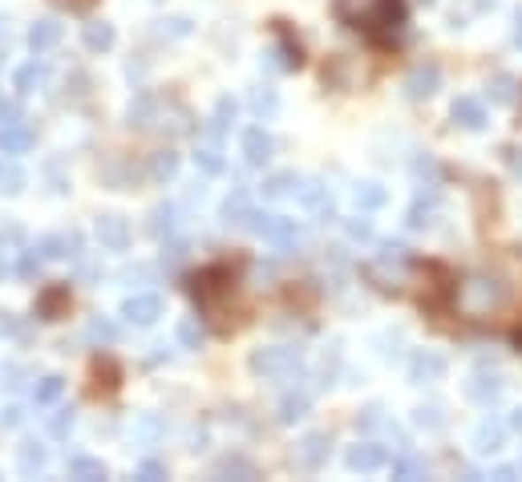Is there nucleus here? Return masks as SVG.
<instances>
[{
    "label": "nucleus",
    "instance_id": "obj_39",
    "mask_svg": "<svg viewBox=\"0 0 522 482\" xmlns=\"http://www.w3.org/2000/svg\"><path fill=\"white\" fill-rule=\"evenodd\" d=\"M514 86H518V81H514L510 73H498V78L490 81V102H498V106H510V102H514Z\"/></svg>",
    "mask_w": 522,
    "mask_h": 482
},
{
    "label": "nucleus",
    "instance_id": "obj_31",
    "mask_svg": "<svg viewBox=\"0 0 522 482\" xmlns=\"http://www.w3.org/2000/svg\"><path fill=\"white\" fill-rule=\"evenodd\" d=\"M81 41H86V49H94V53H105V49H114V25L94 20V25L81 29Z\"/></svg>",
    "mask_w": 522,
    "mask_h": 482
},
{
    "label": "nucleus",
    "instance_id": "obj_2",
    "mask_svg": "<svg viewBox=\"0 0 522 482\" xmlns=\"http://www.w3.org/2000/svg\"><path fill=\"white\" fill-rule=\"evenodd\" d=\"M126 118L138 130H158V134H174V138L195 130L190 110L182 106L179 97H162V94H138L130 102V110H126Z\"/></svg>",
    "mask_w": 522,
    "mask_h": 482
},
{
    "label": "nucleus",
    "instance_id": "obj_1",
    "mask_svg": "<svg viewBox=\"0 0 522 482\" xmlns=\"http://www.w3.org/2000/svg\"><path fill=\"white\" fill-rule=\"evenodd\" d=\"M336 17L369 37L389 41L405 25V0H336Z\"/></svg>",
    "mask_w": 522,
    "mask_h": 482
},
{
    "label": "nucleus",
    "instance_id": "obj_7",
    "mask_svg": "<svg viewBox=\"0 0 522 482\" xmlns=\"http://www.w3.org/2000/svg\"><path fill=\"white\" fill-rule=\"evenodd\" d=\"M122 317L138 328H150L154 320L162 317V296H154V292H134V296L122 300Z\"/></svg>",
    "mask_w": 522,
    "mask_h": 482
},
{
    "label": "nucleus",
    "instance_id": "obj_51",
    "mask_svg": "<svg viewBox=\"0 0 522 482\" xmlns=\"http://www.w3.org/2000/svg\"><path fill=\"white\" fill-rule=\"evenodd\" d=\"M58 9H69V12H89L97 4V0H53Z\"/></svg>",
    "mask_w": 522,
    "mask_h": 482
},
{
    "label": "nucleus",
    "instance_id": "obj_60",
    "mask_svg": "<svg viewBox=\"0 0 522 482\" xmlns=\"http://www.w3.org/2000/svg\"><path fill=\"white\" fill-rule=\"evenodd\" d=\"M0 61H4V57H0Z\"/></svg>",
    "mask_w": 522,
    "mask_h": 482
},
{
    "label": "nucleus",
    "instance_id": "obj_42",
    "mask_svg": "<svg viewBox=\"0 0 522 482\" xmlns=\"http://www.w3.org/2000/svg\"><path fill=\"white\" fill-rule=\"evenodd\" d=\"M73 417H77V409H73V405L58 409V414L49 417V434H53V438H69V430H73Z\"/></svg>",
    "mask_w": 522,
    "mask_h": 482
},
{
    "label": "nucleus",
    "instance_id": "obj_47",
    "mask_svg": "<svg viewBox=\"0 0 522 482\" xmlns=\"http://www.w3.org/2000/svg\"><path fill=\"white\" fill-rule=\"evenodd\" d=\"M138 478L158 482V478H166V466H162V463H154V458H146V463L138 466Z\"/></svg>",
    "mask_w": 522,
    "mask_h": 482
},
{
    "label": "nucleus",
    "instance_id": "obj_12",
    "mask_svg": "<svg viewBox=\"0 0 522 482\" xmlns=\"http://www.w3.org/2000/svg\"><path fill=\"white\" fill-rule=\"evenodd\" d=\"M328 434H308L300 438V446H296V463L304 466V471H320L324 463H328Z\"/></svg>",
    "mask_w": 522,
    "mask_h": 482
},
{
    "label": "nucleus",
    "instance_id": "obj_8",
    "mask_svg": "<svg viewBox=\"0 0 522 482\" xmlns=\"http://www.w3.org/2000/svg\"><path fill=\"white\" fill-rule=\"evenodd\" d=\"M344 466L357 474H372V471H380V466H389V454H385L380 442H357L344 454Z\"/></svg>",
    "mask_w": 522,
    "mask_h": 482
},
{
    "label": "nucleus",
    "instance_id": "obj_26",
    "mask_svg": "<svg viewBox=\"0 0 522 482\" xmlns=\"http://www.w3.org/2000/svg\"><path fill=\"white\" fill-rule=\"evenodd\" d=\"M300 187H304V179H300V174L280 171V174H272V179L264 183V199H284V195H300Z\"/></svg>",
    "mask_w": 522,
    "mask_h": 482
},
{
    "label": "nucleus",
    "instance_id": "obj_57",
    "mask_svg": "<svg viewBox=\"0 0 522 482\" xmlns=\"http://www.w3.org/2000/svg\"><path fill=\"white\" fill-rule=\"evenodd\" d=\"M510 166H514V171H522V158H510Z\"/></svg>",
    "mask_w": 522,
    "mask_h": 482
},
{
    "label": "nucleus",
    "instance_id": "obj_44",
    "mask_svg": "<svg viewBox=\"0 0 522 482\" xmlns=\"http://www.w3.org/2000/svg\"><path fill=\"white\" fill-rule=\"evenodd\" d=\"M0 337L25 340V320H20L17 312H0Z\"/></svg>",
    "mask_w": 522,
    "mask_h": 482
},
{
    "label": "nucleus",
    "instance_id": "obj_32",
    "mask_svg": "<svg viewBox=\"0 0 522 482\" xmlns=\"http://www.w3.org/2000/svg\"><path fill=\"white\" fill-rule=\"evenodd\" d=\"M247 215H251V199H247L243 187H235V191L223 199V219H227V223H239V227H243Z\"/></svg>",
    "mask_w": 522,
    "mask_h": 482
},
{
    "label": "nucleus",
    "instance_id": "obj_27",
    "mask_svg": "<svg viewBox=\"0 0 522 482\" xmlns=\"http://www.w3.org/2000/svg\"><path fill=\"white\" fill-rule=\"evenodd\" d=\"M215 474H219V478H259L256 463H247L243 454H227V458H219Z\"/></svg>",
    "mask_w": 522,
    "mask_h": 482
},
{
    "label": "nucleus",
    "instance_id": "obj_20",
    "mask_svg": "<svg viewBox=\"0 0 522 482\" xmlns=\"http://www.w3.org/2000/svg\"><path fill=\"white\" fill-rule=\"evenodd\" d=\"M33 146V130L25 122L0 126V155H25Z\"/></svg>",
    "mask_w": 522,
    "mask_h": 482
},
{
    "label": "nucleus",
    "instance_id": "obj_21",
    "mask_svg": "<svg viewBox=\"0 0 522 482\" xmlns=\"http://www.w3.org/2000/svg\"><path fill=\"white\" fill-rule=\"evenodd\" d=\"M389 474H393V478H401V482L426 478V474H429V463L421 458V454H413V450H401L397 458L389 463Z\"/></svg>",
    "mask_w": 522,
    "mask_h": 482
},
{
    "label": "nucleus",
    "instance_id": "obj_36",
    "mask_svg": "<svg viewBox=\"0 0 522 482\" xmlns=\"http://www.w3.org/2000/svg\"><path fill=\"white\" fill-rule=\"evenodd\" d=\"M118 389V365L114 361H94V394H114Z\"/></svg>",
    "mask_w": 522,
    "mask_h": 482
},
{
    "label": "nucleus",
    "instance_id": "obj_9",
    "mask_svg": "<svg viewBox=\"0 0 522 482\" xmlns=\"http://www.w3.org/2000/svg\"><path fill=\"white\" fill-rule=\"evenodd\" d=\"M465 394L474 397L478 405H494L503 397V377L494 373V369H474L470 381H465Z\"/></svg>",
    "mask_w": 522,
    "mask_h": 482
},
{
    "label": "nucleus",
    "instance_id": "obj_35",
    "mask_svg": "<svg viewBox=\"0 0 522 482\" xmlns=\"http://www.w3.org/2000/svg\"><path fill=\"white\" fill-rule=\"evenodd\" d=\"M352 199H357V207H361V211H377V207H385V199H389V195H385V187H377V183H361L357 191H352Z\"/></svg>",
    "mask_w": 522,
    "mask_h": 482
},
{
    "label": "nucleus",
    "instance_id": "obj_40",
    "mask_svg": "<svg viewBox=\"0 0 522 482\" xmlns=\"http://www.w3.org/2000/svg\"><path fill=\"white\" fill-rule=\"evenodd\" d=\"M41 264H45V256H41L37 248H29V251H20V260H17V276L20 280H37V272H41Z\"/></svg>",
    "mask_w": 522,
    "mask_h": 482
},
{
    "label": "nucleus",
    "instance_id": "obj_13",
    "mask_svg": "<svg viewBox=\"0 0 522 482\" xmlns=\"http://www.w3.org/2000/svg\"><path fill=\"white\" fill-rule=\"evenodd\" d=\"M77 248H81V235L77 232H53V235H41L37 240V251L45 256V260H65V256H73Z\"/></svg>",
    "mask_w": 522,
    "mask_h": 482
},
{
    "label": "nucleus",
    "instance_id": "obj_28",
    "mask_svg": "<svg viewBox=\"0 0 522 482\" xmlns=\"http://www.w3.org/2000/svg\"><path fill=\"white\" fill-rule=\"evenodd\" d=\"M146 174H150V183H171L174 174H179V155H174V150H158V155H150Z\"/></svg>",
    "mask_w": 522,
    "mask_h": 482
},
{
    "label": "nucleus",
    "instance_id": "obj_52",
    "mask_svg": "<svg viewBox=\"0 0 522 482\" xmlns=\"http://www.w3.org/2000/svg\"><path fill=\"white\" fill-rule=\"evenodd\" d=\"M357 425H361V430H377V425H380V409H365V417H357Z\"/></svg>",
    "mask_w": 522,
    "mask_h": 482
},
{
    "label": "nucleus",
    "instance_id": "obj_11",
    "mask_svg": "<svg viewBox=\"0 0 522 482\" xmlns=\"http://www.w3.org/2000/svg\"><path fill=\"white\" fill-rule=\"evenodd\" d=\"M97 243H102L105 251H126V243H130V223H126L122 215H102V219H97Z\"/></svg>",
    "mask_w": 522,
    "mask_h": 482
},
{
    "label": "nucleus",
    "instance_id": "obj_10",
    "mask_svg": "<svg viewBox=\"0 0 522 482\" xmlns=\"http://www.w3.org/2000/svg\"><path fill=\"white\" fill-rule=\"evenodd\" d=\"M276 155V138L267 134L264 126H251V130H243V158L251 166H264L267 158Z\"/></svg>",
    "mask_w": 522,
    "mask_h": 482
},
{
    "label": "nucleus",
    "instance_id": "obj_43",
    "mask_svg": "<svg viewBox=\"0 0 522 482\" xmlns=\"http://www.w3.org/2000/svg\"><path fill=\"white\" fill-rule=\"evenodd\" d=\"M179 345H182V348H199V345H203L199 320H182V325H179Z\"/></svg>",
    "mask_w": 522,
    "mask_h": 482
},
{
    "label": "nucleus",
    "instance_id": "obj_50",
    "mask_svg": "<svg viewBox=\"0 0 522 482\" xmlns=\"http://www.w3.org/2000/svg\"><path fill=\"white\" fill-rule=\"evenodd\" d=\"M0 389H20V365L0 369Z\"/></svg>",
    "mask_w": 522,
    "mask_h": 482
},
{
    "label": "nucleus",
    "instance_id": "obj_49",
    "mask_svg": "<svg viewBox=\"0 0 522 482\" xmlns=\"http://www.w3.org/2000/svg\"><path fill=\"white\" fill-rule=\"evenodd\" d=\"M418 422L429 425V430H437V425H441V409H437V405H429V409L421 405V409H418Z\"/></svg>",
    "mask_w": 522,
    "mask_h": 482
},
{
    "label": "nucleus",
    "instance_id": "obj_14",
    "mask_svg": "<svg viewBox=\"0 0 522 482\" xmlns=\"http://www.w3.org/2000/svg\"><path fill=\"white\" fill-rule=\"evenodd\" d=\"M69 312V288L65 284H53L37 296V317L41 320H61Z\"/></svg>",
    "mask_w": 522,
    "mask_h": 482
},
{
    "label": "nucleus",
    "instance_id": "obj_37",
    "mask_svg": "<svg viewBox=\"0 0 522 482\" xmlns=\"http://www.w3.org/2000/svg\"><path fill=\"white\" fill-rule=\"evenodd\" d=\"M25 183H29V179H25V171H20L17 163H0V191H4V195H20V191H25Z\"/></svg>",
    "mask_w": 522,
    "mask_h": 482
},
{
    "label": "nucleus",
    "instance_id": "obj_59",
    "mask_svg": "<svg viewBox=\"0 0 522 482\" xmlns=\"http://www.w3.org/2000/svg\"><path fill=\"white\" fill-rule=\"evenodd\" d=\"M0 276H4V260H0Z\"/></svg>",
    "mask_w": 522,
    "mask_h": 482
},
{
    "label": "nucleus",
    "instance_id": "obj_45",
    "mask_svg": "<svg viewBox=\"0 0 522 482\" xmlns=\"http://www.w3.org/2000/svg\"><path fill=\"white\" fill-rule=\"evenodd\" d=\"M280 106V97H276V89H256V94H251V110H256V114H272V110Z\"/></svg>",
    "mask_w": 522,
    "mask_h": 482
},
{
    "label": "nucleus",
    "instance_id": "obj_16",
    "mask_svg": "<svg viewBox=\"0 0 522 482\" xmlns=\"http://www.w3.org/2000/svg\"><path fill=\"white\" fill-rule=\"evenodd\" d=\"M300 203L308 207V215H312V219H333V195H328V187L304 183V187H300Z\"/></svg>",
    "mask_w": 522,
    "mask_h": 482
},
{
    "label": "nucleus",
    "instance_id": "obj_25",
    "mask_svg": "<svg viewBox=\"0 0 522 482\" xmlns=\"http://www.w3.org/2000/svg\"><path fill=\"white\" fill-rule=\"evenodd\" d=\"M174 227H179V207L174 203H158L150 211V235L154 240H166V235H174Z\"/></svg>",
    "mask_w": 522,
    "mask_h": 482
},
{
    "label": "nucleus",
    "instance_id": "obj_38",
    "mask_svg": "<svg viewBox=\"0 0 522 482\" xmlns=\"http://www.w3.org/2000/svg\"><path fill=\"white\" fill-rule=\"evenodd\" d=\"M61 389H65V381H61L58 373H53V377H41L37 389H33V402H37V405H53L61 397Z\"/></svg>",
    "mask_w": 522,
    "mask_h": 482
},
{
    "label": "nucleus",
    "instance_id": "obj_15",
    "mask_svg": "<svg viewBox=\"0 0 522 482\" xmlns=\"http://www.w3.org/2000/svg\"><path fill=\"white\" fill-rule=\"evenodd\" d=\"M441 373H446V357H437V353H418V357L409 361V381H413V386L437 381Z\"/></svg>",
    "mask_w": 522,
    "mask_h": 482
},
{
    "label": "nucleus",
    "instance_id": "obj_53",
    "mask_svg": "<svg viewBox=\"0 0 522 482\" xmlns=\"http://www.w3.org/2000/svg\"><path fill=\"white\" fill-rule=\"evenodd\" d=\"M20 417H25V414H20V405H9V409L0 414V422H4V425H20Z\"/></svg>",
    "mask_w": 522,
    "mask_h": 482
},
{
    "label": "nucleus",
    "instance_id": "obj_56",
    "mask_svg": "<svg viewBox=\"0 0 522 482\" xmlns=\"http://www.w3.org/2000/svg\"><path fill=\"white\" fill-rule=\"evenodd\" d=\"M510 430H518V434H522V409H514V414H510Z\"/></svg>",
    "mask_w": 522,
    "mask_h": 482
},
{
    "label": "nucleus",
    "instance_id": "obj_22",
    "mask_svg": "<svg viewBox=\"0 0 522 482\" xmlns=\"http://www.w3.org/2000/svg\"><path fill=\"white\" fill-rule=\"evenodd\" d=\"M437 86H441V73H437V65H418V69H413V73L405 78L409 97H434Z\"/></svg>",
    "mask_w": 522,
    "mask_h": 482
},
{
    "label": "nucleus",
    "instance_id": "obj_54",
    "mask_svg": "<svg viewBox=\"0 0 522 482\" xmlns=\"http://www.w3.org/2000/svg\"><path fill=\"white\" fill-rule=\"evenodd\" d=\"M514 474H518V466H498V471H494V478H503V482H510Z\"/></svg>",
    "mask_w": 522,
    "mask_h": 482
},
{
    "label": "nucleus",
    "instance_id": "obj_30",
    "mask_svg": "<svg viewBox=\"0 0 522 482\" xmlns=\"http://www.w3.org/2000/svg\"><path fill=\"white\" fill-rule=\"evenodd\" d=\"M45 463H49V450L41 442H25L17 450V466H20V474H41L45 471Z\"/></svg>",
    "mask_w": 522,
    "mask_h": 482
},
{
    "label": "nucleus",
    "instance_id": "obj_3",
    "mask_svg": "<svg viewBox=\"0 0 522 482\" xmlns=\"http://www.w3.org/2000/svg\"><path fill=\"white\" fill-rule=\"evenodd\" d=\"M231 268H223V264H215V268H203L199 276H195V284H190V292H195V300H199V309L211 317V325L219 328V333H231L235 328V317H227V309H223V300L231 296Z\"/></svg>",
    "mask_w": 522,
    "mask_h": 482
},
{
    "label": "nucleus",
    "instance_id": "obj_17",
    "mask_svg": "<svg viewBox=\"0 0 522 482\" xmlns=\"http://www.w3.org/2000/svg\"><path fill=\"white\" fill-rule=\"evenodd\" d=\"M61 45V25L53 17H45V20H37V25H29V49L33 53H49V49H58Z\"/></svg>",
    "mask_w": 522,
    "mask_h": 482
},
{
    "label": "nucleus",
    "instance_id": "obj_18",
    "mask_svg": "<svg viewBox=\"0 0 522 482\" xmlns=\"http://www.w3.org/2000/svg\"><path fill=\"white\" fill-rule=\"evenodd\" d=\"M45 81H49V65H45V61H29V65H20L17 73H12V89H17L20 97L37 94Z\"/></svg>",
    "mask_w": 522,
    "mask_h": 482
},
{
    "label": "nucleus",
    "instance_id": "obj_33",
    "mask_svg": "<svg viewBox=\"0 0 522 482\" xmlns=\"http://www.w3.org/2000/svg\"><path fill=\"white\" fill-rule=\"evenodd\" d=\"M308 405H312L308 394H284V402H280V422L292 425V422H300V417H308Z\"/></svg>",
    "mask_w": 522,
    "mask_h": 482
},
{
    "label": "nucleus",
    "instance_id": "obj_24",
    "mask_svg": "<svg viewBox=\"0 0 522 482\" xmlns=\"http://www.w3.org/2000/svg\"><path fill=\"white\" fill-rule=\"evenodd\" d=\"M105 463L102 458H89V454H73L69 458V478H81V482H102L105 478Z\"/></svg>",
    "mask_w": 522,
    "mask_h": 482
},
{
    "label": "nucleus",
    "instance_id": "obj_41",
    "mask_svg": "<svg viewBox=\"0 0 522 482\" xmlns=\"http://www.w3.org/2000/svg\"><path fill=\"white\" fill-rule=\"evenodd\" d=\"M195 163H199L203 174H223V155H219V146H199V155H195Z\"/></svg>",
    "mask_w": 522,
    "mask_h": 482
},
{
    "label": "nucleus",
    "instance_id": "obj_58",
    "mask_svg": "<svg viewBox=\"0 0 522 482\" xmlns=\"http://www.w3.org/2000/svg\"><path fill=\"white\" fill-rule=\"evenodd\" d=\"M514 345H518V348H522V328H518V333H514Z\"/></svg>",
    "mask_w": 522,
    "mask_h": 482
},
{
    "label": "nucleus",
    "instance_id": "obj_23",
    "mask_svg": "<svg viewBox=\"0 0 522 482\" xmlns=\"http://www.w3.org/2000/svg\"><path fill=\"white\" fill-rule=\"evenodd\" d=\"M503 442H506V425L494 422V417H486V422L474 430V450L478 454H498Z\"/></svg>",
    "mask_w": 522,
    "mask_h": 482
},
{
    "label": "nucleus",
    "instance_id": "obj_55",
    "mask_svg": "<svg viewBox=\"0 0 522 482\" xmlns=\"http://www.w3.org/2000/svg\"><path fill=\"white\" fill-rule=\"evenodd\" d=\"M514 45L522 49V12H518V17H514Z\"/></svg>",
    "mask_w": 522,
    "mask_h": 482
},
{
    "label": "nucleus",
    "instance_id": "obj_6",
    "mask_svg": "<svg viewBox=\"0 0 522 482\" xmlns=\"http://www.w3.org/2000/svg\"><path fill=\"white\" fill-rule=\"evenodd\" d=\"M251 369L264 377H292L300 369V348L292 345H267L251 353Z\"/></svg>",
    "mask_w": 522,
    "mask_h": 482
},
{
    "label": "nucleus",
    "instance_id": "obj_4",
    "mask_svg": "<svg viewBox=\"0 0 522 482\" xmlns=\"http://www.w3.org/2000/svg\"><path fill=\"white\" fill-rule=\"evenodd\" d=\"M454 296H457V304H462L470 317H486L490 309H498V304H503V284L486 280V276H474V280H465Z\"/></svg>",
    "mask_w": 522,
    "mask_h": 482
},
{
    "label": "nucleus",
    "instance_id": "obj_46",
    "mask_svg": "<svg viewBox=\"0 0 522 482\" xmlns=\"http://www.w3.org/2000/svg\"><path fill=\"white\" fill-rule=\"evenodd\" d=\"M344 227H349V240H372V223L369 219H365V215H357V219H349V223H344Z\"/></svg>",
    "mask_w": 522,
    "mask_h": 482
},
{
    "label": "nucleus",
    "instance_id": "obj_5",
    "mask_svg": "<svg viewBox=\"0 0 522 482\" xmlns=\"http://www.w3.org/2000/svg\"><path fill=\"white\" fill-rule=\"evenodd\" d=\"M243 227L247 232H256V235H264V240L276 243V248H292L296 243V219L276 215V211H256V207H251V215H247Z\"/></svg>",
    "mask_w": 522,
    "mask_h": 482
},
{
    "label": "nucleus",
    "instance_id": "obj_34",
    "mask_svg": "<svg viewBox=\"0 0 522 482\" xmlns=\"http://www.w3.org/2000/svg\"><path fill=\"white\" fill-rule=\"evenodd\" d=\"M118 337H122V333H118V325H114V320H105V317H94L86 325V340H89V345H114Z\"/></svg>",
    "mask_w": 522,
    "mask_h": 482
},
{
    "label": "nucleus",
    "instance_id": "obj_19",
    "mask_svg": "<svg viewBox=\"0 0 522 482\" xmlns=\"http://www.w3.org/2000/svg\"><path fill=\"white\" fill-rule=\"evenodd\" d=\"M449 118H454L462 130H482L486 126V106L478 102V97H457L454 110H449Z\"/></svg>",
    "mask_w": 522,
    "mask_h": 482
},
{
    "label": "nucleus",
    "instance_id": "obj_29",
    "mask_svg": "<svg viewBox=\"0 0 522 482\" xmlns=\"http://www.w3.org/2000/svg\"><path fill=\"white\" fill-rule=\"evenodd\" d=\"M434 215H437L434 195H429V199H418L405 211V227H409V232H426V227H434Z\"/></svg>",
    "mask_w": 522,
    "mask_h": 482
},
{
    "label": "nucleus",
    "instance_id": "obj_48",
    "mask_svg": "<svg viewBox=\"0 0 522 482\" xmlns=\"http://www.w3.org/2000/svg\"><path fill=\"white\" fill-rule=\"evenodd\" d=\"M9 122H25V118H20V106H17V102L0 97V126H9Z\"/></svg>",
    "mask_w": 522,
    "mask_h": 482
}]
</instances>
